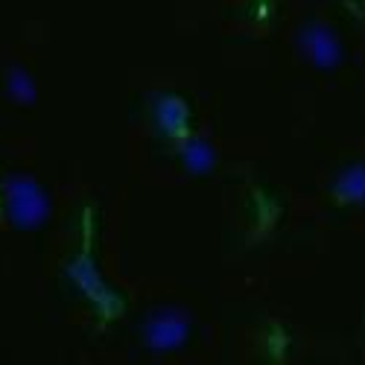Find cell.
Listing matches in <instances>:
<instances>
[{
  "instance_id": "obj_1",
  "label": "cell",
  "mask_w": 365,
  "mask_h": 365,
  "mask_svg": "<svg viewBox=\"0 0 365 365\" xmlns=\"http://www.w3.org/2000/svg\"><path fill=\"white\" fill-rule=\"evenodd\" d=\"M310 47H319V50H322V53H319V62H322V65H327V62H333V58H336V44H333V38L324 33V29L313 33Z\"/></svg>"
}]
</instances>
